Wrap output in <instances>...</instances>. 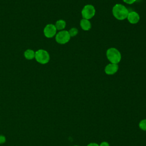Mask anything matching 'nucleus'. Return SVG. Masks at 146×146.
<instances>
[{
    "instance_id": "nucleus-1",
    "label": "nucleus",
    "mask_w": 146,
    "mask_h": 146,
    "mask_svg": "<svg viewBox=\"0 0 146 146\" xmlns=\"http://www.w3.org/2000/svg\"><path fill=\"white\" fill-rule=\"evenodd\" d=\"M112 12L113 17L120 21L125 19L129 13L127 8L123 5L120 3H117L113 6Z\"/></svg>"
},
{
    "instance_id": "nucleus-2",
    "label": "nucleus",
    "mask_w": 146,
    "mask_h": 146,
    "mask_svg": "<svg viewBox=\"0 0 146 146\" xmlns=\"http://www.w3.org/2000/svg\"><path fill=\"white\" fill-rule=\"evenodd\" d=\"M106 56L108 60L114 64H118L121 59V55L120 51L114 47L109 48L106 51Z\"/></svg>"
},
{
    "instance_id": "nucleus-3",
    "label": "nucleus",
    "mask_w": 146,
    "mask_h": 146,
    "mask_svg": "<svg viewBox=\"0 0 146 146\" xmlns=\"http://www.w3.org/2000/svg\"><path fill=\"white\" fill-rule=\"evenodd\" d=\"M35 59L39 63L44 64L49 62L50 57L47 51L43 49H39L35 52Z\"/></svg>"
},
{
    "instance_id": "nucleus-4",
    "label": "nucleus",
    "mask_w": 146,
    "mask_h": 146,
    "mask_svg": "<svg viewBox=\"0 0 146 146\" xmlns=\"http://www.w3.org/2000/svg\"><path fill=\"white\" fill-rule=\"evenodd\" d=\"M95 9L92 5H85L82 10L81 14L83 18L86 19H90L94 17L95 14Z\"/></svg>"
},
{
    "instance_id": "nucleus-5",
    "label": "nucleus",
    "mask_w": 146,
    "mask_h": 146,
    "mask_svg": "<svg viewBox=\"0 0 146 146\" xmlns=\"http://www.w3.org/2000/svg\"><path fill=\"white\" fill-rule=\"evenodd\" d=\"M71 36L68 33V31L62 30L59 31L55 35V40L58 43L60 44H64L69 42Z\"/></svg>"
},
{
    "instance_id": "nucleus-6",
    "label": "nucleus",
    "mask_w": 146,
    "mask_h": 146,
    "mask_svg": "<svg viewBox=\"0 0 146 146\" xmlns=\"http://www.w3.org/2000/svg\"><path fill=\"white\" fill-rule=\"evenodd\" d=\"M56 29L55 25L53 24H47L44 28L43 33L46 37L48 38H51L55 36L56 34Z\"/></svg>"
},
{
    "instance_id": "nucleus-7",
    "label": "nucleus",
    "mask_w": 146,
    "mask_h": 146,
    "mask_svg": "<svg viewBox=\"0 0 146 146\" xmlns=\"http://www.w3.org/2000/svg\"><path fill=\"white\" fill-rule=\"evenodd\" d=\"M119 66L117 64H114V63H110L107 64L104 68L105 73L107 75H112L115 74L117 71H118Z\"/></svg>"
},
{
    "instance_id": "nucleus-8",
    "label": "nucleus",
    "mask_w": 146,
    "mask_h": 146,
    "mask_svg": "<svg viewBox=\"0 0 146 146\" xmlns=\"http://www.w3.org/2000/svg\"><path fill=\"white\" fill-rule=\"evenodd\" d=\"M127 19L130 23L136 24L138 23L140 21V15L137 12L132 11L131 12H129Z\"/></svg>"
},
{
    "instance_id": "nucleus-9",
    "label": "nucleus",
    "mask_w": 146,
    "mask_h": 146,
    "mask_svg": "<svg viewBox=\"0 0 146 146\" xmlns=\"http://www.w3.org/2000/svg\"><path fill=\"white\" fill-rule=\"evenodd\" d=\"M80 26L82 30L84 31H88L91 28V23L88 19H82L80 21Z\"/></svg>"
},
{
    "instance_id": "nucleus-10",
    "label": "nucleus",
    "mask_w": 146,
    "mask_h": 146,
    "mask_svg": "<svg viewBox=\"0 0 146 146\" xmlns=\"http://www.w3.org/2000/svg\"><path fill=\"white\" fill-rule=\"evenodd\" d=\"M66 26V22L65 21L63 20V19H59L58 21H57L55 23V26L56 29L57 30H59V31H62L63 30Z\"/></svg>"
},
{
    "instance_id": "nucleus-11",
    "label": "nucleus",
    "mask_w": 146,
    "mask_h": 146,
    "mask_svg": "<svg viewBox=\"0 0 146 146\" xmlns=\"http://www.w3.org/2000/svg\"><path fill=\"white\" fill-rule=\"evenodd\" d=\"M35 52L31 49H27L24 52V56L27 60H31L35 58Z\"/></svg>"
},
{
    "instance_id": "nucleus-12",
    "label": "nucleus",
    "mask_w": 146,
    "mask_h": 146,
    "mask_svg": "<svg viewBox=\"0 0 146 146\" xmlns=\"http://www.w3.org/2000/svg\"><path fill=\"white\" fill-rule=\"evenodd\" d=\"M68 31L71 37H74L76 36L78 33V30L75 27H72Z\"/></svg>"
},
{
    "instance_id": "nucleus-13",
    "label": "nucleus",
    "mask_w": 146,
    "mask_h": 146,
    "mask_svg": "<svg viewBox=\"0 0 146 146\" xmlns=\"http://www.w3.org/2000/svg\"><path fill=\"white\" fill-rule=\"evenodd\" d=\"M139 126L141 129L146 131V119L141 120L139 124Z\"/></svg>"
},
{
    "instance_id": "nucleus-14",
    "label": "nucleus",
    "mask_w": 146,
    "mask_h": 146,
    "mask_svg": "<svg viewBox=\"0 0 146 146\" xmlns=\"http://www.w3.org/2000/svg\"><path fill=\"white\" fill-rule=\"evenodd\" d=\"M6 142V137L2 135H0V144H2Z\"/></svg>"
},
{
    "instance_id": "nucleus-15",
    "label": "nucleus",
    "mask_w": 146,
    "mask_h": 146,
    "mask_svg": "<svg viewBox=\"0 0 146 146\" xmlns=\"http://www.w3.org/2000/svg\"><path fill=\"white\" fill-rule=\"evenodd\" d=\"M123 1L124 2L127 4L131 5V4H133V3H135L136 1V0H123Z\"/></svg>"
},
{
    "instance_id": "nucleus-16",
    "label": "nucleus",
    "mask_w": 146,
    "mask_h": 146,
    "mask_svg": "<svg viewBox=\"0 0 146 146\" xmlns=\"http://www.w3.org/2000/svg\"><path fill=\"white\" fill-rule=\"evenodd\" d=\"M99 146H110V145L107 141H103L100 143Z\"/></svg>"
},
{
    "instance_id": "nucleus-17",
    "label": "nucleus",
    "mask_w": 146,
    "mask_h": 146,
    "mask_svg": "<svg viewBox=\"0 0 146 146\" xmlns=\"http://www.w3.org/2000/svg\"><path fill=\"white\" fill-rule=\"evenodd\" d=\"M87 146H99V145L95 143H91L88 144Z\"/></svg>"
},
{
    "instance_id": "nucleus-18",
    "label": "nucleus",
    "mask_w": 146,
    "mask_h": 146,
    "mask_svg": "<svg viewBox=\"0 0 146 146\" xmlns=\"http://www.w3.org/2000/svg\"><path fill=\"white\" fill-rule=\"evenodd\" d=\"M74 146H79V145H74Z\"/></svg>"
}]
</instances>
